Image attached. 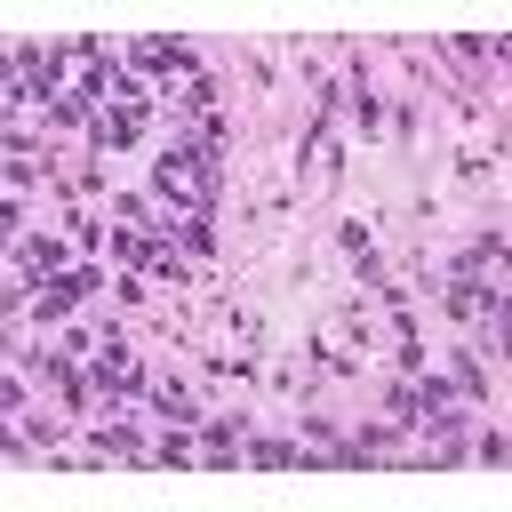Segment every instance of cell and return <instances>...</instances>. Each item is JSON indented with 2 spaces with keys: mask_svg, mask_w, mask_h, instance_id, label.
<instances>
[{
  "mask_svg": "<svg viewBox=\"0 0 512 512\" xmlns=\"http://www.w3.org/2000/svg\"><path fill=\"white\" fill-rule=\"evenodd\" d=\"M24 280H64V240H24Z\"/></svg>",
  "mask_w": 512,
  "mask_h": 512,
  "instance_id": "5",
  "label": "cell"
},
{
  "mask_svg": "<svg viewBox=\"0 0 512 512\" xmlns=\"http://www.w3.org/2000/svg\"><path fill=\"white\" fill-rule=\"evenodd\" d=\"M136 384H144V376H136V360H128L120 344H104V352H96V392H112V400H136Z\"/></svg>",
  "mask_w": 512,
  "mask_h": 512,
  "instance_id": "3",
  "label": "cell"
},
{
  "mask_svg": "<svg viewBox=\"0 0 512 512\" xmlns=\"http://www.w3.org/2000/svg\"><path fill=\"white\" fill-rule=\"evenodd\" d=\"M128 56H136L144 72H184V64H192V48H184V40H160V32H152V40H128Z\"/></svg>",
  "mask_w": 512,
  "mask_h": 512,
  "instance_id": "4",
  "label": "cell"
},
{
  "mask_svg": "<svg viewBox=\"0 0 512 512\" xmlns=\"http://www.w3.org/2000/svg\"><path fill=\"white\" fill-rule=\"evenodd\" d=\"M136 128H144V96H136V88H120V96H112V112L96 120V144H136Z\"/></svg>",
  "mask_w": 512,
  "mask_h": 512,
  "instance_id": "2",
  "label": "cell"
},
{
  "mask_svg": "<svg viewBox=\"0 0 512 512\" xmlns=\"http://www.w3.org/2000/svg\"><path fill=\"white\" fill-rule=\"evenodd\" d=\"M448 312H464V320H488V312H496V296H488V288H472V280H456V288H448Z\"/></svg>",
  "mask_w": 512,
  "mask_h": 512,
  "instance_id": "6",
  "label": "cell"
},
{
  "mask_svg": "<svg viewBox=\"0 0 512 512\" xmlns=\"http://www.w3.org/2000/svg\"><path fill=\"white\" fill-rule=\"evenodd\" d=\"M160 416H176V424H192V392H176V384H168V392H160Z\"/></svg>",
  "mask_w": 512,
  "mask_h": 512,
  "instance_id": "7",
  "label": "cell"
},
{
  "mask_svg": "<svg viewBox=\"0 0 512 512\" xmlns=\"http://www.w3.org/2000/svg\"><path fill=\"white\" fill-rule=\"evenodd\" d=\"M208 184H216V168H208V152H192V144H176V152H160V192H168L176 208H200V200H208Z\"/></svg>",
  "mask_w": 512,
  "mask_h": 512,
  "instance_id": "1",
  "label": "cell"
}]
</instances>
